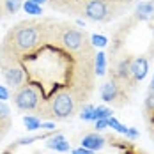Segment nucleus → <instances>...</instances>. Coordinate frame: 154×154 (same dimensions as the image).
I'll return each mask as SVG.
<instances>
[{
	"instance_id": "nucleus-1",
	"label": "nucleus",
	"mask_w": 154,
	"mask_h": 154,
	"mask_svg": "<svg viewBox=\"0 0 154 154\" xmlns=\"http://www.w3.org/2000/svg\"><path fill=\"white\" fill-rule=\"evenodd\" d=\"M41 39H43L41 25L23 21L9 32V35L5 37V45L11 48V55L13 53L18 55V53H27V51L34 50L35 46H39Z\"/></svg>"
},
{
	"instance_id": "nucleus-2",
	"label": "nucleus",
	"mask_w": 154,
	"mask_h": 154,
	"mask_svg": "<svg viewBox=\"0 0 154 154\" xmlns=\"http://www.w3.org/2000/svg\"><path fill=\"white\" fill-rule=\"evenodd\" d=\"M75 110H76V99L69 92H59L48 101L46 115L51 119H67L75 113Z\"/></svg>"
},
{
	"instance_id": "nucleus-3",
	"label": "nucleus",
	"mask_w": 154,
	"mask_h": 154,
	"mask_svg": "<svg viewBox=\"0 0 154 154\" xmlns=\"http://www.w3.org/2000/svg\"><path fill=\"white\" fill-rule=\"evenodd\" d=\"M14 106L21 112H32L41 106V94L34 85H20L14 92Z\"/></svg>"
},
{
	"instance_id": "nucleus-4",
	"label": "nucleus",
	"mask_w": 154,
	"mask_h": 154,
	"mask_svg": "<svg viewBox=\"0 0 154 154\" xmlns=\"http://www.w3.org/2000/svg\"><path fill=\"white\" fill-rule=\"evenodd\" d=\"M82 14L94 21H105L110 16V5L106 4V0H87L83 4Z\"/></svg>"
},
{
	"instance_id": "nucleus-5",
	"label": "nucleus",
	"mask_w": 154,
	"mask_h": 154,
	"mask_svg": "<svg viewBox=\"0 0 154 154\" xmlns=\"http://www.w3.org/2000/svg\"><path fill=\"white\" fill-rule=\"evenodd\" d=\"M4 78L7 82V85H13V87H20L23 83V78H25V73H23V67L18 64V62L13 60L11 57V62H4Z\"/></svg>"
},
{
	"instance_id": "nucleus-6",
	"label": "nucleus",
	"mask_w": 154,
	"mask_h": 154,
	"mask_svg": "<svg viewBox=\"0 0 154 154\" xmlns=\"http://www.w3.org/2000/svg\"><path fill=\"white\" fill-rule=\"evenodd\" d=\"M60 43L67 50L78 51V50H82L83 45H85V34L80 32V30H75V29H66L60 35Z\"/></svg>"
},
{
	"instance_id": "nucleus-7",
	"label": "nucleus",
	"mask_w": 154,
	"mask_h": 154,
	"mask_svg": "<svg viewBox=\"0 0 154 154\" xmlns=\"http://www.w3.org/2000/svg\"><path fill=\"white\" fill-rule=\"evenodd\" d=\"M147 71H149V62L145 57H137V59H133L131 60V76L133 80H143V78L147 76Z\"/></svg>"
},
{
	"instance_id": "nucleus-8",
	"label": "nucleus",
	"mask_w": 154,
	"mask_h": 154,
	"mask_svg": "<svg viewBox=\"0 0 154 154\" xmlns=\"http://www.w3.org/2000/svg\"><path fill=\"white\" fill-rule=\"evenodd\" d=\"M82 147H85V149H89L92 152L94 151H99V149L105 147V138L99 137L97 133H89V135H85L82 138Z\"/></svg>"
},
{
	"instance_id": "nucleus-9",
	"label": "nucleus",
	"mask_w": 154,
	"mask_h": 154,
	"mask_svg": "<svg viewBox=\"0 0 154 154\" xmlns=\"http://www.w3.org/2000/svg\"><path fill=\"white\" fill-rule=\"evenodd\" d=\"M99 94H101V99H103V101H106V103L115 101V99H117V96H119V85L115 83V80H110V82H106L105 85H101Z\"/></svg>"
},
{
	"instance_id": "nucleus-10",
	"label": "nucleus",
	"mask_w": 154,
	"mask_h": 154,
	"mask_svg": "<svg viewBox=\"0 0 154 154\" xmlns=\"http://www.w3.org/2000/svg\"><path fill=\"white\" fill-rule=\"evenodd\" d=\"M46 145L50 149H55V151H59V152H66V151H69V142L66 140L64 135H55V137H51V138L46 142Z\"/></svg>"
},
{
	"instance_id": "nucleus-11",
	"label": "nucleus",
	"mask_w": 154,
	"mask_h": 154,
	"mask_svg": "<svg viewBox=\"0 0 154 154\" xmlns=\"http://www.w3.org/2000/svg\"><path fill=\"white\" fill-rule=\"evenodd\" d=\"M154 14V2H142L138 7H137V18L138 20H151Z\"/></svg>"
},
{
	"instance_id": "nucleus-12",
	"label": "nucleus",
	"mask_w": 154,
	"mask_h": 154,
	"mask_svg": "<svg viewBox=\"0 0 154 154\" xmlns=\"http://www.w3.org/2000/svg\"><path fill=\"white\" fill-rule=\"evenodd\" d=\"M23 11H25L27 14H34V16L43 14V9H41V5H39V4H35V2H32V0L23 2Z\"/></svg>"
},
{
	"instance_id": "nucleus-13",
	"label": "nucleus",
	"mask_w": 154,
	"mask_h": 154,
	"mask_svg": "<svg viewBox=\"0 0 154 154\" xmlns=\"http://www.w3.org/2000/svg\"><path fill=\"white\" fill-rule=\"evenodd\" d=\"M23 5V0H4V7L9 14H16Z\"/></svg>"
},
{
	"instance_id": "nucleus-14",
	"label": "nucleus",
	"mask_w": 154,
	"mask_h": 154,
	"mask_svg": "<svg viewBox=\"0 0 154 154\" xmlns=\"http://www.w3.org/2000/svg\"><path fill=\"white\" fill-rule=\"evenodd\" d=\"M119 78H122V80H126V78L131 76V60L129 59H124L121 64H119Z\"/></svg>"
},
{
	"instance_id": "nucleus-15",
	"label": "nucleus",
	"mask_w": 154,
	"mask_h": 154,
	"mask_svg": "<svg viewBox=\"0 0 154 154\" xmlns=\"http://www.w3.org/2000/svg\"><path fill=\"white\" fill-rule=\"evenodd\" d=\"M112 117V110L106 106H96L94 108V115L92 121H97V119H110Z\"/></svg>"
},
{
	"instance_id": "nucleus-16",
	"label": "nucleus",
	"mask_w": 154,
	"mask_h": 154,
	"mask_svg": "<svg viewBox=\"0 0 154 154\" xmlns=\"http://www.w3.org/2000/svg\"><path fill=\"white\" fill-rule=\"evenodd\" d=\"M105 69H106V59H105V53L99 51L96 55V73L101 76V75H105Z\"/></svg>"
},
{
	"instance_id": "nucleus-17",
	"label": "nucleus",
	"mask_w": 154,
	"mask_h": 154,
	"mask_svg": "<svg viewBox=\"0 0 154 154\" xmlns=\"http://www.w3.org/2000/svg\"><path fill=\"white\" fill-rule=\"evenodd\" d=\"M23 124L27 126V129H39L41 128V121H39V117H35V115H27V117H23Z\"/></svg>"
},
{
	"instance_id": "nucleus-18",
	"label": "nucleus",
	"mask_w": 154,
	"mask_h": 154,
	"mask_svg": "<svg viewBox=\"0 0 154 154\" xmlns=\"http://www.w3.org/2000/svg\"><path fill=\"white\" fill-rule=\"evenodd\" d=\"M108 128H112V129H115L117 133H122V135H126L128 133V128L124 126V124H121L115 117H110L108 119Z\"/></svg>"
},
{
	"instance_id": "nucleus-19",
	"label": "nucleus",
	"mask_w": 154,
	"mask_h": 154,
	"mask_svg": "<svg viewBox=\"0 0 154 154\" xmlns=\"http://www.w3.org/2000/svg\"><path fill=\"white\" fill-rule=\"evenodd\" d=\"M94 108H96V106H92V105H87V106H83L82 113H80V119H82V121H92Z\"/></svg>"
},
{
	"instance_id": "nucleus-20",
	"label": "nucleus",
	"mask_w": 154,
	"mask_h": 154,
	"mask_svg": "<svg viewBox=\"0 0 154 154\" xmlns=\"http://www.w3.org/2000/svg\"><path fill=\"white\" fill-rule=\"evenodd\" d=\"M91 41H92L94 46H97V48H105L106 43H108V39L105 37V35H97V34H94L92 37H91Z\"/></svg>"
},
{
	"instance_id": "nucleus-21",
	"label": "nucleus",
	"mask_w": 154,
	"mask_h": 154,
	"mask_svg": "<svg viewBox=\"0 0 154 154\" xmlns=\"http://www.w3.org/2000/svg\"><path fill=\"white\" fill-rule=\"evenodd\" d=\"M145 106H147V110H149V112H152V113H154V91H151V92L147 94Z\"/></svg>"
},
{
	"instance_id": "nucleus-22",
	"label": "nucleus",
	"mask_w": 154,
	"mask_h": 154,
	"mask_svg": "<svg viewBox=\"0 0 154 154\" xmlns=\"http://www.w3.org/2000/svg\"><path fill=\"white\" fill-rule=\"evenodd\" d=\"M9 115V108L4 105V101H0V121H7Z\"/></svg>"
},
{
	"instance_id": "nucleus-23",
	"label": "nucleus",
	"mask_w": 154,
	"mask_h": 154,
	"mask_svg": "<svg viewBox=\"0 0 154 154\" xmlns=\"http://www.w3.org/2000/svg\"><path fill=\"white\" fill-rule=\"evenodd\" d=\"M96 128H97V131L106 129L108 128V119H97V121H96Z\"/></svg>"
},
{
	"instance_id": "nucleus-24",
	"label": "nucleus",
	"mask_w": 154,
	"mask_h": 154,
	"mask_svg": "<svg viewBox=\"0 0 154 154\" xmlns=\"http://www.w3.org/2000/svg\"><path fill=\"white\" fill-rule=\"evenodd\" d=\"M5 99H9V91L4 85H0V101H5Z\"/></svg>"
},
{
	"instance_id": "nucleus-25",
	"label": "nucleus",
	"mask_w": 154,
	"mask_h": 154,
	"mask_svg": "<svg viewBox=\"0 0 154 154\" xmlns=\"http://www.w3.org/2000/svg\"><path fill=\"white\" fill-rule=\"evenodd\" d=\"M126 137H129V138H137V137H138V131H137L135 128H128V133H126Z\"/></svg>"
},
{
	"instance_id": "nucleus-26",
	"label": "nucleus",
	"mask_w": 154,
	"mask_h": 154,
	"mask_svg": "<svg viewBox=\"0 0 154 154\" xmlns=\"http://www.w3.org/2000/svg\"><path fill=\"white\" fill-rule=\"evenodd\" d=\"M73 154H92V151H89V149H85V147H78L73 151Z\"/></svg>"
},
{
	"instance_id": "nucleus-27",
	"label": "nucleus",
	"mask_w": 154,
	"mask_h": 154,
	"mask_svg": "<svg viewBox=\"0 0 154 154\" xmlns=\"http://www.w3.org/2000/svg\"><path fill=\"white\" fill-rule=\"evenodd\" d=\"M41 128H43V129H53L55 124L53 122H41Z\"/></svg>"
},
{
	"instance_id": "nucleus-28",
	"label": "nucleus",
	"mask_w": 154,
	"mask_h": 154,
	"mask_svg": "<svg viewBox=\"0 0 154 154\" xmlns=\"http://www.w3.org/2000/svg\"><path fill=\"white\" fill-rule=\"evenodd\" d=\"M32 2H35V4H39V5H41V4H45L46 0H32Z\"/></svg>"
},
{
	"instance_id": "nucleus-29",
	"label": "nucleus",
	"mask_w": 154,
	"mask_h": 154,
	"mask_svg": "<svg viewBox=\"0 0 154 154\" xmlns=\"http://www.w3.org/2000/svg\"><path fill=\"white\" fill-rule=\"evenodd\" d=\"M151 91H154V76H152V82H151Z\"/></svg>"
},
{
	"instance_id": "nucleus-30",
	"label": "nucleus",
	"mask_w": 154,
	"mask_h": 154,
	"mask_svg": "<svg viewBox=\"0 0 154 154\" xmlns=\"http://www.w3.org/2000/svg\"><path fill=\"white\" fill-rule=\"evenodd\" d=\"M4 131H5V129H0V140H2V135H4Z\"/></svg>"
},
{
	"instance_id": "nucleus-31",
	"label": "nucleus",
	"mask_w": 154,
	"mask_h": 154,
	"mask_svg": "<svg viewBox=\"0 0 154 154\" xmlns=\"http://www.w3.org/2000/svg\"><path fill=\"white\" fill-rule=\"evenodd\" d=\"M152 37H154V25H152Z\"/></svg>"
},
{
	"instance_id": "nucleus-32",
	"label": "nucleus",
	"mask_w": 154,
	"mask_h": 154,
	"mask_svg": "<svg viewBox=\"0 0 154 154\" xmlns=\"http://www.w3.org/2000/svg\"><path fill=\"white\" fill-rule=\"evenodd\" d=\"M152 2H154V0H152Z\"/></svg>"
}]
</instances>
